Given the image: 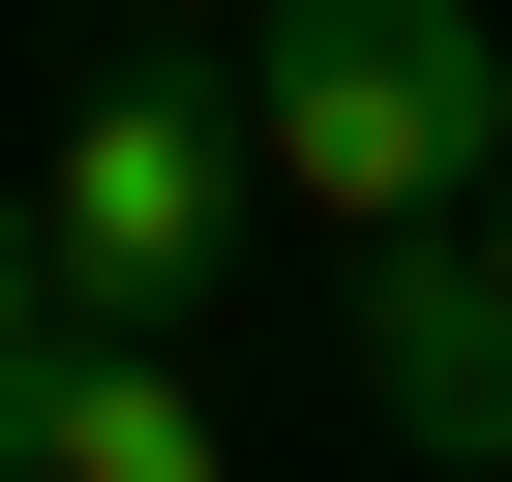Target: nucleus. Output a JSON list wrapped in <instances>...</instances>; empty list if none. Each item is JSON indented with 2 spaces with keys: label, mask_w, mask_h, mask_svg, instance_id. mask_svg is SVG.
I'll return each instance as SVG.
<instances>
[{
  "label": "nucleus",
  "mask_w": 512,
  "mask_h": 482,
  "mask_svg": "<svg viewBox=\"0 0 512 482\" xmlns=\"http://www.w3.org/2000/svg\"><path fill=\"white\" fill-rule=\"evenodd\" d=\"M0 482H241L211 452V392H181V332H31V362H0Z\"/></svg>",
  "instance_id": "4"
},
{
  "label": "nucleus",
  "mask_w": 512,
  "mask_h": 482,
  "mask_svg": "<svg viewBox=\"0 0 512 482\" xmlns=\"http://www.w3.org/2000/svg\"><path fill=\"white\" fill-rule=\"evenodd\" d=\"M241 181H272L241 61H211V91H181V61H121V91L31 151V211H61V302H91V332H181V302L241 272Z\"/></svg>",
  "instance_id": "2"
},
{
  "label": "nucleus",
  "mask_w": 512,
  "mask_h": 482,
  "mask_svg": "<svg viewBox=\"0 0 512 482\" xmlns=\"http://www.w3.org/2000/svg\"><path fill=\"white\" fill-rule=\"evenodd\" d=\"M121 31H241V0H121Z\"/></svg>",
  "instance_id": "6"
},
{
  "label": "nucleus",
  "mask_w": 512,
  "mask_h": 482,
  "mask_svg": "<svg viewBox=\"0 0 512 482\" xmlns=\"http://www.w3.org/2000/svg\"><path fill=\"white\" fill-rule=\"evenodd\" d=\"M241 121H272V211L392 241L512 181V31L482 0H241Z\"/></svg>",
  "instance_id": "1"
},
{
  "label": "nucleus",
  "mask_w": 512,
  "mask_h": 482,
  "mask_svg": "<svg viewBox=\"0 0 512 482\" xmlns=\"http://www.w3.org/2000/svg\"><path fill=\"white\" fill-rule=\"evenodd\" d=\"M31 332H61V211L0 181V362H31Z\"/></svg>",
  "instance_id": "5"
},
{
  "label": "nucleus",
  "mask_w": 512,
  "mask_h": 482,
  "mask_svg": "<svg viewBox=\"0 0 512 482\" xmlns=\"http://www.w3.org/2000/svg\"><path fill=\"white\" fill-rule=\"evenodd\" d=\"M482 241H512V181H482Z\"/></svg>",
  "instance_id": "7"
},
{
  "label": "nucleus",
  "mask_w": 512,
  "mask_h": 482,
  "mask_svg": "<svg viewBox=\"0 0 512 482\" xmlns=\"http://www.w3.org/2000/svg\"><path fill=\"white\" fill-rule=\"evenodd\" d=\"M332 302H362V422H392L422 482H512V241H482V211H392Z\"/></svg>",
  "instance_id": "3"
}]
</instances>
